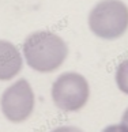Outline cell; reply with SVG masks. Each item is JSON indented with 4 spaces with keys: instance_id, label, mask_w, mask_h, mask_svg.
Segmentation results:
<instances>
[{
    "instance_id": "5",
    "label": "cell",
    "mask_w": 128,
    "mask_h": 132,
    "mask_svg": "<svg viewBox=\"0 0 128 132\" xmlns=\"http://www.w3.org/2000/svg\"><path fill=\"white\" fill-rule=\"evenodd\" d=\"M106 132H115V128H110V129H108Z\"/></svg>"
},
{
    "instance_id": "2",
    "label": "cell",
    "mask_w": 128,
    "mask_h": 132,
    "mask_svg": "<svg viewBox=\"0 0 128 132\" xmlns=\"http://www.w3.org/2000/svg\"><path fill=\"white\" fill-rule=\"evenodd\" d=\"M34 105V98L30 87L25 80L18 82L17 85L4 93L2 100V108L6 117L14 123H19L30 116Z\"/></svg>"
},
{
    "instance_id": "3",
    "label": "cell",
    "mask_w": 128,
    "mask_h": 132,
    "mask_svg": "<svg viewBox=\"0 0 128 132\" xmlns=\"http://www.w3.org/2000/svg\"><path fill=\"white\" fill-rule=\"evenodd\" d=\"M21 67V59L11 44L0 41V79H10Z\"/></svg>"
},
{
    "instance_id": "4",
    "label": "cell",
    "mask_w": 128,
    "mask_h": 132,
    "mask_svg": "<svg viewBox=\"0 0 128 132\" xmlns=\"http://www.w3.org/2000/svg\"><path fill=\"white\" fill-rule=\"evenodd\" d=\"M53 132H81V131L74 129V128H57V129H55Z\"/></svg>"
},
{
    "instance_id": "1",
    "label": "cell",
    "mask_w": 128,
    "mask_h": 132,
    "mask_svg": "<svg viewBox=\"0 0 128 132\" xmlns=\"http://www.w3.org/2000/svg\"><path fill=\"white\" fill-rule=\"evenodd\" d=\"M60 45V40L51 33L33 34L25 44V53L27 56V61L37 70H49L51 68L49 65L53 63V56L59 52Z\"/></svg>"
}]
</instances>
